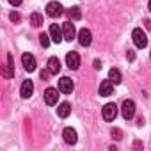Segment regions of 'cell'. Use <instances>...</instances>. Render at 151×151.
<instances>
[{"mask_svg": "<svg viewBox=\"0 0 151 151\" xmlns=\"http://www.w3.org/2000/svg\"><path fill=\"white\" fill-rule=\"evenodd\" d=\"M132 37H133V43H135L137 48H146V46H147V37H146V34L142 32V29H133Z\"/></svg>", "mask_w": 151, "mask_h": 151, "instance_id": "cell-1", "label": "cell"}, {"mask_svg": "<svg viewBox=\"0 0 151 151\" xmlns=\"http://www.w3.org/2000/svg\"><path fill=\"white\" fill-rule=\"evenodd\" d=\"M121 114L126 121H130L133 116H135V103L132 100H124L123 101V107H121Z\"/></svg>", "mask_w": 151, "mask_h": 151, "instance_id": "cell-2", "label": "cell"}, {"mask_svg": "<svg viewBox=\"0 0 151 151\" xmlns=\"http://www.w3.org/2000/svg\"><path fill=\"white\" fill-rule=\"evenodd\" d=\"M101 114H103V119H105V121H114L116 116H117V107H116V103H107V105L101 109Z\"/></svg>", "mask_w": 151, "mask_h": 151, "instance_id": "cell-3", "label": "cell"}, {"mask_svg": "<svg viewBox=\"0 0 151 151\" xmlns=\"http://www.w3.org/2000/svg\"><path fill=\"white\" fill-rule=\"evenodd\" d=\"M66 64L69 69H78L80 68V55L77 52H69L66 55Z\"/></svg>", "mask_w": 151, "mask_h": 151, "instance_id": "cell-4", "label": "cell"}, {"mask_svg": "<svg viewBox=\"0 0 151 151\" xmlns=\"http://www.w3.org/2000/svg\"><path fill=\"white\" fill-rule=\"evenodd\" d=\"M62 13H64V9H62V6L57 4V2H50V4L46 6V14H48L50 18H57V16H60Z\"/></svg>", "mask_w": 151, "mask_h": 151, "instance_id": "cell-5", "label": "cell"}, {"mask_svg": "<svg viewBox=\"0 0 151 151\" xmlns=\"http://www.w3.org/2000/svg\"><path fill=\"white\" fill-rule=\"evenodd\" d=\"M48 34H50L52 41L57 43V45L64 39V34H62V30H60V27H59L57 23H52V25H50V32H48Z\"/></svg>", "mask_w": 151, "mask_h": 151, "instance_id": "cell-6", "label": "cell"}, {"mask_svg": "<svg viewBox=\"0 0 151 151\" xmlns=\"http://www.w3.org/2000/svg\"><path fill=\"white\" fill-rule=\"evenodd\" d=\"M22 64H23V68L29 73H32L36 69V59H34V55L32 53H23L22 55Z\"/></svg>", "mask_w": 151, "mask_h": 151, "instance_id": "cell-7", "label": "cell"}, {"mask_svg": "<svg viewBox=\"0 0 151 151\" xmlns=\"http://www.w3.org/2000/svg\"><path fill=\"white\" fill-rule=\"evenodd\" d=\"M73 80L71 78H68V77H62L60 80H59V91L60 93H64V94H71L73 93Z\"/></svg>", "mask_w": 151, "mask_h": 151, "instance_id": "cell-8", "label": "cell"}, {"mask_svg": "<svg viewBox=\"0 0 151 151\" xmlns=\"http://www.w3.org/2000/svg\"><path fill=\"white\" fill-rule=\"evenodd\" d=\"M45 101H46V105H57V101H59V91L53 89V87H48L45 91Z\"/></svg>", "mask_w": 151, "mask_h": 151, "instance_id": "cell-9", "label": "cell"}, {"mask_svg": "<svg viewBox=\"0 0 151 151\" xmlns=\"http://www.w3.org/2000/svg\"><path fill=\"white\" fill-rule=\"evenodd\" d=\"M62 34H64V39H66V41L75 39V36H77V30H75V25L71 23V20H69L68 23H64V27H62Z\"/></svg>", "mask_w": 151, "mask_h": 151, "instance_id": "cell-10", "label": "cell"}, {"mask_svg": "<svg viewBox=\"0 0 151 151\" xmlns=\"http://www.w3.org/2000/svg\"><path fill=\"white\" fill-rule=\"evenodd\" d=\"M2 75H4L6 78L14 77V62H13V55H11V53H7V64H6L4 69H2Z\"/></svg>", "mask_w": 151, "mask_h": 151, "instance_id": "cell-11", "label": "cell"}, {"mask_svg": "<svg viewBox=\"0 0 151 151\" xmlns=\"http://www.w3.org/2000/svg\"><path fill=\"white\" fill-rule=\"evenodd\" d=\"M91 41H93V34H91V30H89V29H82V30L78 32V43H80L82 46H89Z\"/></svg>", "mask_w": 151, "mask_h": 151, "instance_id": "cell-12", "label": "cell"}, {"mask_svg": "<svg viewBox=\"0 0 151 151\" xmlns=\"http://www.w3.org/2000/svg\"><path fill=\"white\" fill-rule=\"evenodd\" d=\"M32 93H34V84H32V80H25L23 84H22V89H20V94H22V98H30L32 96Z\"/></svg>", "mask_w": 151, "mask_h": 151, "instance_id": "cell-13", "label": "cell"}, {"mask_svg": "<svg viewBox=\"0 0 151 151\" xmlns=\"http://www.w3.org/2000/svg\"><path fill=\"white\" fill-rule=\"evenodd\" d=\"M62 137H64V142L66 144H77V132H75L73 128H64L62 132Z\"/></svg>", "mask_w": 151, "mask_h": 151, "instance_id": "cell-14", "label": "cell"}, {"mask_svg": "<svg viewBox=\"0 0 151 151\" xmlns=\"http://www.w3.org/2000/svg\"><path fill=\"white\" fill-rule=\"evenodd\" d=\"M114 93V84L110 80H103L100 84V96H110Z\"/></svg>", "mask_w": 151, "mask_h": 151, "instance_id": "cell-15", "label": "cell"}, {"mask_svg": "<svg viewBox=\"0 0 151 151\" xmlns=\"http://www.w3.org/2000/svg\"><path fill=\"white\" fill-rule=\"evenodd\" d=\"M46 66H48V69H50V73H52V75H57V73L60 71V62H59V59H57V57H50Z\"/></svg>", "mask_w": 151, "mask_h": 151, "instance_id": "cell-16", "label": "cell"}, {"mask_svg": "<svg viewBox=\"0 0 151 151\" xmlns=\"http://www.w3.org/2000/svg\"><path fill=\"white\" fill-rule=\"evenodd\" d=\"M109 80L114 84V86H117V84H121V71L117 69V68H112L110 71H109Z\"/></svg>", "mask_w": 151, "mask_h": 151, "instance_id": "cell-17", "label": "cell"}, {"mask_svg": "<svg viewBox=\"0 0 151 151\" xmlns=\"http://www.w3.org/2000/svg\"><path fill=\"white\" fill-rule=\"evenodd\" d=\"M57 114H59V117H68V116L71 114V105H69L68 101L60 103V105L57 107Z\"/></svg>", "mask_w": 151, "mask_h": 151, "instance_id": "cell-18", "label": "cell"}, {"mask_svg": "<svg viewBox=\"0 0 151 151\" xmlns=\"http://www.w3.org/2000/svg\"><path fill=\"white\" fill-rule=\"evenodd\" d=\"M68 18L73 22V20H80L82 18V11H80V7H71V9H68Z\"/></svg>", "mask_w": 151, "mask_h": 151, "instance_id": "cell-19", "label": "cell"}, {"mask_svg": "<svg viewBox=\"0 0 151 151\" xmlns=\"http://www.w3.org/2000/svg\"><path fill=\"white\" fill-rule=\"evenodd\" d=\"M30 23H32V27H41L43 25V16L39 13H32L30 14Z\"/></svg>", "mask_w": 151, "mask_h": 151, "instance_id": "cell-20", "label": "cell"}, {"mask_svg": "<svg viewBox=\"0 0 151 151\" xmlns=\"http://www.w3.org/2000/svg\"><path fill=\"white\" fill-rule=\"evenodd\" d=\"M50 39H52V37H50V34H46V32H41V34H39V43H41L45 48L50 45Z\"/></svg>", "mask_w": 151, "mask_h": 151, "instance_id": "cell-21", "label": "cell"}, {"mask_svg": "<svg viewBox=\"0 0 151 151\" xmlns=\"http://www.w3.org/2000/svg\"><path fill=\"white\" fill-rule=\"evenodd\" d=\"M112 137H114V139H117V140H121V139H123L121 130H119V128H114V130H112Z\"/></svg>", "mask_w": 151, "mask_h": 151, "instance_id": "cell-22", "label": "cell"}, {"mask_svg": "<svg viewBox=\"0 0 151 151\" xmlns=\"http://www.w3.org/2000/svg\"><path fill=\"white\" fill-rule=\"evenodd\" d=\"M50 75H52V73H50V69L46 68V69H43V71L39 73V77H41V80H46V78L50 77Z\"/></svg>", "mask_w": 151, "mask_h": 151, "instance_id": "cell-23", "label": "cell"}, {"mask_svg": "<svg viewBox=\"0 0 151 151\" xmlns=\"http://www.w3.org/2000/svg\"><path fill=\"white\" fill-rule=\"evenodd\" d=\"M9 18H11V22H14V23H18V22H20V14H18L16 11H13V13L9 14Z\"/></svg>", "mask_w": 151, "mask_h": 151, "instance_id": "cell-24", "label": "cell"}, {"mask_svg": "<svg viewBox=\"0 0 151 151\" xmlns=\"http://www.w3.org/2000/svg\"><path fill=\"white\" fill-rule=\"evenodd\" d=\"M126 59H128V60H133V59H135V53H133L132 50H128V52H126Z\"/></svg>", "mask_w": 151, "mask_h": 151, "instance_id": "cell-25", "label": "cell"}, {"mask_svg": "<svg viewBox=\"0 0 151 151\" xmlns=\"http://www.w3.org/2000/svg\"><path fill=\"white\" fill-rule=\"evenodd\" d=\"M9 4H11V6H14V7H18V6L22 4V0H9Z\"/></svg>", "mask_w": 151, "mask_h": 151, "instance_id": "cell-26", "label": "cell"}, {"mask_svg": "<svg viewBox=\"0 0 151 151\" xmlns=\"http://www.w3.org/2000/svg\"><path fill=\"white\" fill-rule=\"evenodd\" d=\"M94 69H101V62L100 60H94Z\"/></svg>", "mask_w": 151, "mask_h": 151, "instance_id": "cell-27", "label": "cell"}, {"mask_svg": "<svg viewBox=\"0 0 151 151\" xmlns=\"http://www.w3.org/2000/svg\"><path fill=\"white\" fill-rule=\"evenodd\" d=\"M144 23H146L147 29H151V20H144Z\"/></svg>", "mask_w": 151, "mask_h": 151, "instance_id": "cell-28", "label": "cell"}, {"mask_svg": "<svg viewBox=\"0 0 151 151\" xmlns=\"http://www.w3.org/2000/svg\"><path fill=\"white\" fill-rule=\"evenodd\" d=\"M147 6H149V11H151V0H149V4H147Z\"/></svg>", "mask_w": 151, "mask_h": 151, "instance_id": "cell-29", "label": "cell"}]
</instances>
